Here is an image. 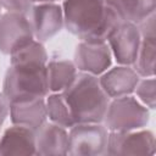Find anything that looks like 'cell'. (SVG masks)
<instances>
[{"label":"cell","mask_w":156,"mask_h":156,"mask_svg":"<svg viewBox=\"0 0 156 156\" xmlns=\"http://www.w3.org/2000/svg\"><path fill=\"white\" fill-rule=\"evenodd\" d=\"M48 61L44 44L35 39L10 55V66L4 77L1 91L9 102L45 98L49 94Z\"/></svg>","instance_id":"1"},{"label":"cell","mask_w":156,"mask_h":156,"mask_svg":"<svg viewBox=\"0 0 156 156\" xmlns=\"http://www.w3.org/2000/svg\"><path fill=\"white\" fill-rule=\"evenodd\" d=\"M65 28L79 40H106L121 22L105 0H62Z\"/></svg>","instance_id":"2"},{"label":"cell","mask_w":156,"mask_h":156,"mask_svg":"<svg viewBox=\"0 0 156 156\" xmlns=\"http://www.w3.org/2000/svg\"><path fill=\"white\" fill-rule=\"evenodd\" d=\"M62 95L71 108L74 123H102L111 99L101 88L98 76L78 72Z\"/></svg>","instance_id":"3"},{"label":"cell","mask_w":156,"mask_h":156,"mask_svg":"<svg viewBox=\"0 0 156 156\" xmlns=\"http://www.w3.org/2000/svg\"><path fill=\"white\" fill-rule=\"evenodd\" d=\"M149 121L150 110L130 94L110 100L102 124L108 132H128L146 127Z\"/></svg>","instance_id":"4"},{"label":"cell","mask_w":156,"mask_h":156,"mask_svg":"<svg viewBox=\"0 0 156 156\" xmlns=\"http://www.w3.org/2000/svg\"><path fill=\"white\" fill-rule=\"evenodd\" d=\"M108 130L102 123H76L68 129L69 156H102L107 150Z\"/></svg>","instance_id":"5"},{"label":"cell","mask_w":156,"mask_h":156,"mask_svg":"<svg viewBox=\"0 0 156 156\" xmlns=\"http://www.w3.org/2000/svg\"><path fill=\"white\" fill-rule=\"evenodd\" d=\"M155 135L151 130L140 128L128 132H108L106 155H154Z\"/></svg>","instance_id":"6"},{"label":"cell","mask_w":156,"mask_h":156,"mask_svg":"<svg viewBox=\"0 0 156 156\" xmlns=\"http://www.w3.org/2000/svg\"><path fill=\"white\" fill-rule=\"evenodd\" d=\"M27 17L34 39L43 44L52 39L65 27L62 6L58 2L32 4Z\"/></svg>","instance_id":"7"},{"label":"cell","mask_w":156,"mask_h":156,"mask_svg":"<svg viewBox=\"0 0 156 156\" xmlns=\"http://www.w3.org/2000/svg\"><path fill=\"white\" fill-rule=\"evenodd\" d=\"M34 40L29 20L26 13L4 11L0 16V52L11 55Z\"/></svg>","instance_id":"8"},{"label":"cell","mask_w":156,"mask_h":156,"mask_svg":"<svg viewBox=\"0 0 156 156\" xmlns=\"http://www.w3.org/2000/svg\"><path fill=\"white\" fill-rule=\"evenodd\" d=\"M112 57L118 65L133 66L141 41L138 26L121 21L106 38Z\"/></svg>","instance_id":"9"},{"label":"cell","mask_w":156,"mask_h":156,"mask_svg":"<svg viewBox=\"0 0 156 156\" xmlns=\"http://www.w3.org/2000/svg\"><path fill=\"white\" fill-rule=\"evenodd\" d=\"M112 54L106 40H80L73 62L78 72L100 76L112 66Z\"/></svg>","instance_id":"10"},{"label":"cell","mask_w":156,"mask_h":156,"mask_svg":"<svg viewBox=\"0 0 156 156\" xmlns=\"http://www.w3.org/2000/svg\"><path fill=\"white\" fill-rule=\"evenodd\" d=\"M140 79V76L133 66L117 65L110 67L99 76V82L104 91L110 99L130 95Z\"/></svg>","instance_id":"11"},{"label":"cell","mask_w":156,"mask_h":156,"mask_svg":"<svg viewBox=\"0 0 156 156\" xmlns=\"http://www.w3.org/2000/svg\"><path fill=\"white\" fill-rule=\"evenodd\" d=\"M67 150L68 129L46 121L35 130V155L61 156L67 155Z\"/></svg>","instance_id":"12"},{"label":"cell","mask_w":156,"mask_h":156,"mask_svg":"<svg viewBox=\"0 0 156 156\" xmlns=\"http://www.w3.org/2000/svg\"><path fill=\"white\" fill-rule=\"evenodd\" d=\"M10 119L12 124H20L37 130L48 121L45 98H32L10 102Z\"/></svg>","instance_id":"13"},{"label":"cell","mask_w":156,"mask_h":156,"mask_svg":"<svg viewBox=\"0 0 156 156\" xmlns=\"http://www.w3.org/2000/svg\"><path fill=\"white\" fill-rule=\"evenodd\" d=\"M35 155V130L12 124L0 136V156Z\"/></svg>","instance_id":"14"},{"label":"cell","mask_w":156,"mask_h":156,"mask_svg":"<svg viewBox=\"0 0 156 156\" xmlns=\"http://www.w3.org/2000/svg\"><path fill=\"white\" fill-rule=\"evenodd\" d=\"M78 69L68 58H50L46 63V78L49 93H62L74 80Z\"/></svg>","instance_id":"15"},{"label":"cell","mask_w":156,"mask_h":156,"mask_svg":"<svg viewBox=\"0 0 156 156\" xmlns=\"http://www.w3.org/2000/svg\"><path fill=\"white\" fill-rule=\"evenodd\" d=\"M118 15L121 21L139 24L155 13L156 0H105Z\"/></svg>","instance_id":"16"},{"label":"cell","mask_w":156,"mask_h":156,"mask_svg":"<svg viewBox=\"0 0 156 156\" xmlns=\"http://www.w3.org/2000/svg\"><path fill=\"white\" fill-rule=\"evenodd\" d=\"M48 121L69 129L74 123L71 108L66 102L62 93H49L45 96Z\"/></svg>","instance_id":"17"},{"label":"cell","mask_w":156,"mask_h":156,"mask_svg":"<svg viewBox=\"0 0 156 156\" xmlns=\"http://www.w3.org/2000/svg\"><path fill=\"white\" fill-rule=\"evenodd\" d=\"M156 57V37H141L140 46L133 68L140 77L155 76Z\"/></svg>","instance_id":"18"},{"label":"cell","mask_w":156,"mask_h":156,"mask_svg":"<svg viewBox=\"0 0 156 156\" xmlns=\"http://www.w3.org/2000/svg\"><path fill=\"white\" fill-rule=\"evenodd\" d=\"M133 95L149 110L156 107V79L154 77H140Z\"/></svg>","instance_id":"19"},{"label":"cell","mask_w":156,"mask_h":156,"mask_svg":"<svg viewBox=\"0 0 156 156\" xmlns=\"http://www.w3.org/2000/svg\"><path fill=\"white\" fill-rule=\"evenodd\" d=\"M32 4V0H0V7L2 11L20 12L26 15L29 11Z\"/></svg>","instance_id":"20"},{"label":"cell","mask_w":156,"mask_h":156,"mask_svg":"<svg viewBox=\"0 0 156 156\" xmlns=\"http://www.w3.org/2000/svg\"><path fill=\"white\" fill-rule=\"evenodd\" d=\"M156 13L150 15L138 26L141 37H156Z\"/></svg>","instance_id":"21"},{"label":"cell","mask_w":156,"mask_h":156,"mask_svg":"<svg viewBox=\"0 0 156 156\" xmlns=\"http://www.w3.org/2000/svg\"><path fill=\"white\" fill-rule=\"evenodd\" d=\"M9 112H10V102L7 101L5 95L0 93V129L6 117H9Z\"/></svg>","instance_id":"22"},{"label":"cell","mask_w":156,"mask_h":156,"mask_svg":"<svg viewBox=\"0 0 156 156\" xmlns=\"http://www.w3.org/2000/svg\"><path fill=\"white\" fill-rule=\"evenodd\" d=\"M60 0H32L33 4H37V2H58Z\"/></svg>","instance_id":"23"},{"label":"cell","mask_w":156,"mask_h":156,"mask_svg":"<svg viewBox=\"0 0 156 156\" xmlns=\"http://www.w3.org/2000/svg\"><path fill=\"white\" fill-rule=\"evenodd\" d=\"M2 12H4V11H2V9L0 7V16H1V13H2Z\"/></svg>","instance_id":"24"}]
</instances>
